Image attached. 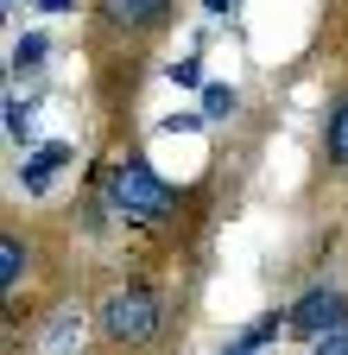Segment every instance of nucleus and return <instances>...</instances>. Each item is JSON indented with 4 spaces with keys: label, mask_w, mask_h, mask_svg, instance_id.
Here are the masks:
<instances>
[{
    "label": "nucleus",
    "mask_w": 348,
    "mask_h": 355,
    "mask_svg": "<svg viewBox=\"0 0 348 355\" xmlns=\"http://www.w3.org/2000/svg\"><path fill=\"white\" fill-rule=\"evenodd\" d=\"M38 7H45V13H64V7H76V0H38Z\"/></svg>",
    "instance_id": "dca6fc26"
},
{
    "label": "nucleus",
    "mask_w": 348,
    "mask_h": 355,
    "mask_svg": "<svg viewBox=\"0 0 348 355\" xmlns=\"http://www.w3.org/2000/svg\"><path fill=\"white\" fill-rule=\"evenodd\" d=\"M291 330H304V336H329V330H348V298H342V292H329V286L304 292V298L291 304Z\"/></svg>",
    "instance_id": "7ed1b4c3"
},
{
    "label": "nucleus",
    "mask_w": 348,
    "mask_h": 355,
    "mask_svg": "<svg viewBox=\"0 0 348 355\" xmlns=\"http://www.w3.org/2000/svg\"><path fill=\"white\" fill-rule=\"evenodd\" d=\"M7 127H13V140H32V108L26 102H7Z\"/></svg>",
    "instance_id": "f8f14e48"
},
{
    "label": "nucleus",
    "mask_w": 348,
    "mask_h": 355,
    "mask_svg": "<svg viewBox=\"0 0 348 355\" xmlns=\"http://www.w3.org/2000/svg\"><path fill=\"white\" fill-rule=\"evenodd\" d=\"M311 355H348V330H329V336H317V349Z\"/></svg>",
    "instance_id": "ddd939ff"
},
{
    "label": "nucleus",
    "mask_w": 348,
    "mask_h": 355,
    "mask_svg": "<svg viewBox=\"0 0 348 355\" xmlns=\"http://www.w3.org/2000/svg\"><path fill=\"white\" fill-rule=\"evenodd\" d=\"M171 83H184V89H190V83H203V64H196V58H184V64H171Z\"/></svg>",
    "instance_id": "4468645a"
},
{
    "label": "nucleus",
    "mask_w": 348,
    "mask_h": 355,
    "mask_svg": "<svg viewBox=\"0 0 348 355\" xmlns=\"http://www.w3.org/2000/svg\"><path fill=\"white\" fill-rule=\"evenodd\" d=\"M19 273H26V241H19V235H7V241H0V286L19 292Z\"/></svg>",
    "instance_id": "0eeeda50"
},
{
    "label": "nucleus",
    "mask_w": 348,
    "mask_h": 355,
    "mask_svg": "<svg viewBox=\"0 0 348 355\" xmlns=\"http://www.w3.org/2000/svg\"><path fill=\"white\" fill-rule=\"evenodd\" d=\"M329 159L348 171V96L336 102V114H329Z\"/></svg>",
    "instance_id": "6e6552de"
},
{
    "label": "nucleus",
    "mask_w": 348,
    "mask_h": 355,
    "mask_svg": "<svg viewBox=\"0 0 348 355\" xmlns=\"http://www.w3.org/2000/svg\"><path fill=\"white\" fill-rule=\"evenodd\" d=\"M285 324H291V318H279V311H266L259 324H247V336H241V343H247V349H266V343H279V330H285Z\"/></svg>",
    "instance_id": "9b49d317"
},
{
    "label": "nucleus",
    "mask_w": 348,
    "mask_h": 355,
    "mask_svg": "<svg viewBox=\"0 0 348 355\" xmlns=\"http://www.w3.org/2000/svg\"><path fill=\"white\" fill-rule=\"evenodd\" d=\"M45 51H51L45 32H26V38L13 44V70H19V76H26V70H38V64H45Z\"/></svg>",
    "instance_id": "1a4fd4ad"
},
{
    "label": "nucleus",
    "mask_w": 348,
    "mask_h": 355,
    "mask_svg": "<svg viewBox=\"0 0 348 355\" xmlns=\"http://www.w3.org/2000/svg\"><path fill=\"white\" fill-rule=\"evenodd\" d=\"M76 343H82V318H76V311H57L51 330H45V355H70Z\"/></svg>",
    "instance_id": "423d86ee"
},
{
    "label": "nucleus",
    "mask_w": 348,
    "mask_h": 355,
    "mask_svg": "<svg viewBox=\"0 0 348 355\" xmlns=\"http://www.w3.org/2000/svg\"><path fill=\"white\" fill-rule=\"evenodd\" d=\"M171 13V0H102V19L120 26V32H146Z\"/></svg>",
    "instance_id": "20e7f679"
},
{
    "label": "nucleus",
    "mask_w": 348,
    "mask_h": 355,
    "mask_svg": "<svg viewBox=\"0 0 348 355\" xmlns=\"http://www.w3.org/2000/svg\"><path fill=\"white\" fill-rule=\"evenodd\" d=\"M102 203H114L127 222H158V216L178 203V197H171V184H158V178H152L140 159H127V165H114V171H108Z\"/></svg>",
    "instance_id": "f257e3e1"
},
{
    "label": "nucleus",
    "mask_w": 348,
    "mask_h": 355,
    "mask_svg": "<svg viewBox=\"0 0 348 355\" xmlns=\"http://www.w3.org/2000/svg\"><path fill=\"white\" fill-rule=\"evenodd\" d=\"M102 330H108V343H146V336L158 330V292H146V286H120V292H108V304H102Z\"/></svg>",
    "instance_id": "f03ea898"
},
{
    "label": "nucleus",
    "mask_w": 348,
    "mask_h": 355,
    "mask_svg": "<svg viewBox=\"0 0 348 355\" xmlns=\"http://www.w3.org/2000/svg\"><path fill=\"white\" fill-rule=\"evenodd\" d=\"M228 355H259V349H247V343H235V349H228Z\"/></svg>",
    "instance_id": "f3484780"
},
{
    "label": "nucleus",
    "mask_w": 348,
    "mask_h": 355,
    "mask_svg": "<svg viewBox=\"0 0 348 355\" xmlns=\"http://www.w3.org/2000/svg\"><path fill=\"white\" fill-rule=\"evenodd\" d=\"M203 7H209V13H235L241 0H203Z\"/></svg>",
    "instance_id": "2eb2a0df"
},
{
    "label": "nucleus",
    "mask_w": 348,
    "mask_h": 355,
    "mask_svg": "<svg viewBox=\"0 0 348 355\" xmlns=\"http://www.w3.org/2000/svg\"><path fill=\"white\" fill-rule=\"evenodd\" d=\"M235 102H241V96H235L228 83H209V89H203V121H222V114H235Z\"/></svg>",
    "instance_id": "9d476101"
},
{
    "label": "nucleus",
    "mask_w": 348,
    "mask_h": 355,
    "mask_svg": "<svg viewBox=\"0 0 348 355\" xmlns=\"http://www.w3.org/2000/svg\"><path fill=\"white\" fill-rule=\"evenodd\" d=\"M57 165H70V146H64V140H45V146H38V153L19 165V184H26V191H45Z\"/></svg>",
    "instance_id": "39448f33"
}]
</instances>
